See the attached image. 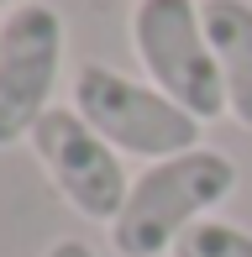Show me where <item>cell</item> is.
I'll return each instance as SVG.
<instances>
[{
  "label": "cell",
  "mask_w": 252,
  "mask_h": 257,
  "mask_svg": "<svg viewBox=\"0 0 252 257\" xmlns=\"http://www.w3.org/2000/svg\"><path fill=\"white\" fill-rule=\"evenodd\" d=\"M231 189H236V163L221 147L200 142L179 158L147 163V173L132 179V194L110 226V241L121 257H163L179 247L189 226L210 220L215 205L231 200Z\"/></svg>",
  "instance_id": "obj_1"
},
{
  "label": "cell",
  "mask_w": 252,
  "mask_h": 257,
  "mask_svg": "<svg viewBox=\"0 0 252 257\" xmlns=\"http://www.w3.org/2000/svg\"><path fill=\"white\" fill-rule=\"evenodd\" d=\"M74 110L121 158H147V163H163V158H179L189 147H200V126H205L179 100H168L158 84L132 79L110 63H79Z\"/></svg>",
  "instance_id": "obj_2"
},
{
  "label": "cell",
  "mask_w": 252,
  "mask_h": 257,
  "mask_svg": "<svg viewBox=\"0 0 252 257\" xmlns=\"http://www.w3.org/2000/svg\"><path fill=\"white\" fill-rule=\"evenodd\" d=\"M132 48H137L147 84H158L168 100H179L194 121L226 115V89H221L210 37H205L200 0H137Z\"/></svg>",
  "instance_id": "obj_3"
},
{
  "label": "cell",
  "mask_w": 252,
  "mask_h": 257,
  "mask_svg": "<svg viewBox=\"0 0 252 257\" xmlns=\"http://www.w3.org/2000/svg\"><path fill=\"white\" fill-rule=\"evenodd\" d=\"M63 74V16L48 0H21L0 16V147H16L53 110Z\"/></svg>",
  "instance_id": "obj_4"
},
{
  "label": "cell",
  "mask_w": 252,
  "mask_h": 257,
  "mask_svg": "<svg viewBox=\"0 0 252 257\" xmlns=\"http://www.w3.org/2000/svg\"><path fill=\"white\" fill-rule=\"evenodd\" d=\"M27 142H32V153H37L42 173L53 179V189H58L79 215L100 220V226H116L126 194H132V179H126V168H121V153L74 105H53V110L32 126Z\"/></svg>",
  "instance_id": "obj_5"
},
{
  "label": "cell",
  "mask_w": 252,
  "mask_h": 257,
  "mask_svg": "<svg viewBox=\"0 0 252 257\" xmlns=\"http://www.w3.org/2000/svg\"><path fill=\"white\" fill-rule=\"evenodd\" d=\"M205 37L226 89V115L252 132V0H200Z\"/></svg>",
  "instance_id": "obj_6"
},
{
  "label": "cell",
  "mask_w": 252,
  "mask_h": 257,
  "mask_svg": "<svg viewBox=\"0 0 252 257\" xmlns=\"http://www.w3.org/2000/svg\"><path fill=\"white\" fill-rule=\"evenodd\" d=\"M168 257H252V231L236 226V220L210 215L200 226H189Z\"/></svg>",
  "instance_id": "obj_7"
},
{
  "label": "cell",
  "mask_w": 252,
  "mask_h": 257,
  "mask_svg": "<svg viewBox=\"0 0 252 257\" xmlns=\"http://www.w3.org/2000/svg\"><path fill=\"white\" fill-rule=\"evenodd\" d=\"M42 257H95V247H89V241H79V236H63V241H53Z\"/></svg>",
  "instance_id": "obj_8"
},
{
  "label": "cell",
  "mask_w": 252,
  "mask_h": 257,
  "mask_svg": "<svg viewBox=\"0 0 252 257\" xmlns=\"http://www.w3.org/2000/svg\"><path fill=\"white\" fill-rule=\"evenodd\" d=\"M0 6H6V11H11V6H21V0H0Z\"/></svg>",
  "instance_id": "obj_9"
}]
</instances>
